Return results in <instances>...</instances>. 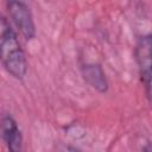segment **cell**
Masks as SVG:
<instances>
[{"label":"cell","instance_id":"obj_1","mask_svg":"<svg viewBox=\"0 0 152 152\" xmlns=\"http://www.w3.org/2000/svg\"><path fill=\"white\" fill-rule=\"evenodd\" d=\"M0 62L6 71L17 80H23L27 72V61L18 36L0 13Z\"/></svg>","mask_w":152,"mask_h":152},{"label":"cell","instance_id":"obj_3","mask_svg":"<svg viewBox=\"0 0 152 152\" xmlns=\"http://www.w3.org/2000/svg\"><path fill=\"white\" fill-rule=\"evenodd\" d=\"M7 11L11 20L26 40L36 37V24L30 7L23 0H8Z\"/></svg>","mask_w":152,"mask_h":152},{"label":"cell","instance_id":"obj_4","mask_svg":"<svg viewBox=\"0 0 152 152\" xmlns=\"http://www.w3.org/2000/svg\"><path fill=\"white\" fill-rule=\"evenodd\" d=\"M0 137L10 151L18 152L23 148L21 131L11 114H2L0 116Z\"/></svg>","mask_w":152,"mask_h":152},{"label":"cell","instance_id":"obj_2","mask_svg":"<svg viewBox=\"0 0 152 152\" xmlns=\"http://www.w3.org/2000/svg\"><path fill=\"white\" fill-rule=\"evenodd\" d=\"M135 61L138 64L139 76L145 88L146 96L151 97V65H152V37L150 33L142 34L138 38L135 44Z\"/></svg>","mask_w":152,"mask_h":152},{"label":"cell","instance_id":"obj_5","mask_svg":"<svg viewBox=\"0 0 152 152\" xmlns=\"http://www.w3.org/2000/svg\"><path fill=\"white\" fill-rule=\"evenodd\" d=\"M81 74L83 80L96 91L104 94L108 91L109 84L104 70L99 63H84L81 65Z\"/></svg>","mask_w":152,"mask_h":152}]
</instances>
